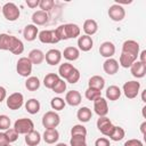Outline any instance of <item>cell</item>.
<instances>
[{
    "label": "cell",
    "instance_id": "13",
    "mask_svg": "<svg viewBox=\"0 0 146 146\" xmlns=\"http://www.w3.org/2000/svg\"><path fill=\"white\" fill-rule=\"evenodd\" d=\"M94 110L98 116H106L108 113V105L105 98L99 97L94 100Z\"/></svg>",
    "mask_w": 146,
    "mask_h": 146
},
{
    "label": "cell",
    "instance_id": "4",
    "mask_svg": "<svg viewBox=\"0 0 146 146\" xmlns=\"http://www.w3.org/2000/svg\"><path fill=\"white\" fill-rule=\"evenodd\" d=\"M14 130L18 135H27L29 132L34 130V123L31 119L22 117L15 121L14 123Z\"/></svg>",
    "mask_w": 146,
    "mask_h": 146
},
{
    "label": "cell",
    "instance_id": "37",
    "mask_svg": "<svg viewBox=\"0 0 146 146\" xmlns=\"http://www.w3.org/2000/svg\"><path fill=\"white\" fill-rule=\"evenodd\" d=\"M71 146H87L86 136H72L70 139Z\"/></svg>",
    "mask_w": 146,
    "mask_h": 146
},
{
    "label": "cell",
    "instance_id": "2",
    "mask_svg": "<svg viewBox=\"0 0 146 146\" xmlns=\"http://www.w3.org/2000/svg\"><path fill=\"white\" fill-rule=\"evenodd\" d=\"M55 31H56V34H57L59 41L78 38V36H80V33H81V30H80L79 25L73 24V23L62 24L57 29H55Z\"/></svg>",
    "mask_w": 146,
    "mask_h": 146
},
{
    "label": "cell",
    "instance_id": "28",
    "mask_svg": "<svg viewBox=\"0 0 146 146\" xmlns=\"http://www.w3.org/2000/svg\"><path fill=\"white\" fill-rule=\"evenodd\" d=\"M91 116H92V112H91V110H90L89 107L83 106V107H81V108H79V110H78L76 117H78V120H79L80 122L86 123V122L90 121Z\"/></svg>",
    "mask_w": 146,
    "mask_h": 146
},
{
    "label": "cell",
    "instance_id": "41",
    "mask_svg": "<svg viewBox=\"0 0 146 146\" xmlns=\"http://www.w3.org/2000/svg\"><path fill=\"white\" fill-rule=\"evenodd\" d=\"M51 90H52L54 92H56V94H63V92L66 90V82H65V80L59 79Z\"/></svg>",
    "mask_w": 146,
    "mask_h": 146
},
{
    "label": "cell",
    "instance_id": "52",
    "mask_svg": "<svg viewBox=\"0 0 146 146\" xmlns=\"http://www.w3.org/2000/svg\"><path fill=\"white\" fill-rule=\"evenodd\" d=\"M145 92H146V90H144V91H143V95H141V99H143L144 103H146V99H145Z\"/></svg>",
    "mask_w": 146,
    "mask_h": 146
},
{
    "label": "cell",
    "instance_id": "20",
    "mask_svg": "<svg viewBox=\"0 0 146 146\" xmlns=\"http://www.w3.org/2000/svg\"><path fill=\"white\" fill-rule=\"evenodd\" d=\"M92 46H94V41H92L91 36L86 35V34L79 36V39H78V47H79L78 49L79 50L89 51V50H91Z\"/></svg>",
    "mask_w": 146,
    "mask_h": 146
},
{
    "label": "cell",
    "instance_id": "14",
    "mask_svg": "<svg viewBox=\"0 0 146 146\" xmlns=\"http://www.w3.org/2000/svg\"><path fill=\"white\" fill-rule=\"evenodd\" d=\"M44 59L49 65H57L62 60V52L58 49H49L44 55Z\"/></svg>",
    "mask_w": 146,
    "mask_h": 146
},
{
    "label": "cell",
    "instance_id": "3",
    "mask_svg": "<svg viewBox=\"0 0 146 146\" xmlns=\"http://www.w3.org/2000/svg\"><path fill=\"white\" fill-rule=\"evenodd\" d=\"M1 13L3 15V17L9 21V22H15L19 18L21 11L19 8L14 3V2H6L2 7H1Z\"/></svg>",
    "mask_w": 146,
    "mask_h": 146
},
{
    "label": "cell",
    "instance_id": "7",
    "mask_svg": "<svg viewBox=\"0 0 146 146\" xmlns=\"http://www.w3.org/2000/svg\"><path fill=\"white\" fill-rule=\"evenodd\" d=\"M140 89V82L138 81H127L123 84V94L127 98L133 99L138 96Z\"/></svg>",
    "mask_w": 146,
    "mask_h": 146
},
{
    "label": "cell",
    "instance_id": "10",
    "mask_svg": "<svg viewBox=\"0 0 146 146\" xmlns=\"http://www.w3.org/2000/svg\"><path fill=\"white\" fill-rule=\"evenodd\" d=\"M108 16L114 22H121L125 17V10L121 5L114 3L108 8Z\"/></svg>",
    "mask_w": 146,
    "mask_h": 146
},
{
    "label": "cell",
    "instance_id": "12",
    "mask_svg": "<svg viewBox=\"0 0 146 146\" xmlns=\"http://www.w3.org/2000/svg\"><path fill=\"white\" fill-rule=\"evenodd\" d=\"M38 38L42 43H57V42H59V39H58L55 30H43L38 34Z\"/></svg>",
    "mask_w": 146,
    "mask_h": 146
},
{
    "label": "cell",
    "instance_id": "45",
    "mask_svg": "<svg viewBox=\"0 0 146 146\" xmlns=\"http://www.w3.org/2000/svg\"><path fill=\"white\" fill-rule=\"evenodd\" d=\"M95 146H111L110 144V140L105 137H100L98 139H96L95 141Z\"/></svg>",
    "mask_w": 146,
    "mask_h": 146
},
{
    "label": "cell",
    "instance_id": "33",
    "mask_svg": "<svg viewBox=\"0 0 146 146\" xmlns=\"http://www.w3.org/2000/svg\"><path fill=\"white\" fill-rule=\"evenodd\" d=\"M136 60H137V58H135V57H132V56H130V55H127V54H124V52H121V56H120V64H119V65H121V66L124 67V68H128V67H130Z\"/></svg>",
    "mask_w": 146,
    "mask_h": 146
},
{
    "label": "cell",
    "instance_id": "26",
    "mask_svg": "<svg viewBox=\"0 0 146 146\" xmlns=\"http://www.w3.org/2000/svg\"><path fill=\"white\" fill-rule=\"evenodd\" d=\"M40 141H41V135L36 130H33L27 135H25V143L27 146H36L39 145Z\"/></svg>",
    "mask_w": 146,
    "mask_h": 146
},
{
    "label": "cell",
    "instance_id": "24",
    "mask_svg": "<svg viewBox=\"0 0 146 146\" xmlns=\"http://www.w3.org/2000/svg\"><path fill=\"white\" fill-rule=\"evenodd\" d=\"M82 29H83L86 35L91 36L95 33H97V31H98V24H97V22L95 19H91V18L90 19H86L84 23H83V27Z\"/></svg>",
    "mask_w": 146,
    "mask_h": 146
},
{
    "label": "cell",
    "instance_id": "23",
    "mask_svg": "<svg viewBox=\"0 0 146 146\" xmlns=\"http://www.w3.org/2000/svg\"><path fill=\"white\" fill-rule=\"evenodd\" d=\"M88 88H92V89H96V90H99L102 91L105 87V80L103 76L100 75H94L89 79L88 81Z\"/></svg>",
    "mask_w": 146,
    "mask_h": 146
},
{
    "label": "cell",
    "instance_id": "17",
    "mask_svg": "<svg viewBox=\"0 0 146 146\" xmlns=\"http://www.w3.org/2000/svg\"><path fill=\"white\" fill-rule=\"evenodd\" d=\"M130 72L132 74V76L140 79L144 78L146 74V64L140 63L139 60H136L131 66H130Z\"/></svg>",
    "mask_w": 146,
    "mask_h": 146
},
{
    "label": "cell",
    "instance_id": "47",
    "mask_svg": "<svg viewBox=\"0 0 146 146\" xmlns=\"http://www.w3.org/2000/svg\"><path fill=\"white\" fill-rule=\"evenodd\" d=\"M39 3H40V0H26V5H27V7H30L31 9L36 8V7L39 6Z\"/></svg>",
    "mask_w": 146,
    "mask_h": 146
},
{
    "label": "cell",
    "instance_id": "55",
    "mask_svg": "<svg viewBox=\"0 0 146 146\" xmlns=\"http://www.w3.org/2000/svg\"><path fill=\"white\" fill-rule=\"evenodd\" d=\"M0 11H1V7H0Z\"/></svg>",
    "mask_w": 146,
    "mask_h": 146
},
{
    "label": "cell",
    "instance_id": "53",
    "mask_svg": "<svg viewBox=\"0 0 146 146\" xmlns=\"http://www.w3.org/2000/svg\"><path fill=\"white\" fill-rule=\"evenodd\" d=\"M56 146H67V145H66V144H64V143H58Z\"/></svg>",
    "mask_w": 146,
    "mask_h": 146
},
{
    "label": "cell",
    "instance_id": "42",
    "mask_svg": "<svg viewBox=\"0 0 146 146\" xmlns=\"http://www.w3.org/2000/svg\"><path fill=\"white\" fill-rule=\"evenodd\" d=\"M55 2L52 0H40V3H39V7H40V10L42 11H49L52 9Z\"/></svg>",
    "mask_w": 146,
    "mask_h": 146
},
{
    "label": "cell",
    "instance_id": "48",
    "mask_svg": "<svg viewBox=\"0 0 146 146\" xmlns=\"http://www.w3.org/2000/svg\"><path fill=\"white\" fill-rule=\"evenodd\" d=\"M9 145V141L5 135V132H0V146H6Z\"/></svg>",
    "mask_w": 146,
    "mask_h": 146
},
{
    "label": "cell",
    "instance_id": "11",
    "mask_svg": "<svg viewBox=\"0 0 146 146\" xmlns=\"http://www.w3.org/2000/svg\"><path fill=\"white\" fill-rule=\"evenodd\" d=\"M122 52L137 58L139 55V43L135 40H125L122 44Z\"/></svg>",
    "mask_w": 146,
    "mask_h": 146
},
{
    "label": "cell",
    "instance_id": "46",
    "mask_svg": "<svg viewBox=\"0 0 146 146\" xmlns=\"http://www.w3.org/2000/svg\"><path fill=\"white\" fill-rule=\"evenodd\" d=\"M123 146H144L139 139H129L124 143Z\"/></svg>",
    "mask_w": 146,
    "mask_h": 146
},
{
    "label": "cell",
    "instance_id": "39",
    "mask_svg": "<svg viewBox=\"0 0 146 146\" xmlns=\"http://www.w3.org/2000/svg\"><path fill=\"white\" fill-rule=\"evenodd\" d=\"M71 136H87V129L82 124H75L71 129Z\"/></svg>",
    "mask_w": 146,
    "mask_h": 146
},
{
    "label": "cell",
    "instance_id": "50",
    "mask_svg": "<svg viewBox=\"0 0 146 146\" xmlns=\"http://www.w3.org/2000/svg\"><path fill=\"white\" fill-rule=\"evenodd\" d=\"M138 56H140V63H143V64H146V50H143L141 52H140V55H138Z\"/></svg>",
    "mask_w": 146,
    "mask_h": 146
},
{
    "label": "cell",
    "instance_id": "49",
    "mask_svg": "<svg viewBox=\"0 0 146 146\" xmlns=\"http://www.w3.org/2000/svg\"><path fill=\"white\" fill-rule=\"evenodd\" d=\"M6 96H7V90L2 86H0V103L6 99Z\"/></svg>",
    "mask_w": 146,
    "mask_h": 146
},
{
    "label": "cell",
    "instance_id": "38",
    "mask_svg": "<svg viewBox=\"0 0 146 146\" xmlns=\"http://www.w3.org/2000/svg\"><path fill=\"white\" fill-rule=\"evenodd\" d=\"M84 96H86V98L88 100H92L94 102L95 99L102 97V91L96 90V89H92V88H88L86 90V92H84Z\"/></svg>",
    "mask_w": 146,
    "mask_h": 146
},
{
    "label": "cell",
    "instance_id": "35",
    "mask_svg": "<svg viewBox=\"0 0 146 146\" xmlns=\"http://www.w3.org/2000/svg\"><path fill=\"white\" fill-rule=\"evenodd\" d=\"M125 136V131L123 128L121 127H114L113 132L110 136V139H112L113 141H120L123 139V137Z\"/></svg>",
    "mask_w": 146,
    "mask_h": 146
},
{
    "label": "cell",
    "instance_id": "16",
    "mask_svg": "<svg viewBox=\"0 0 146 146\" xmlns=\"http://www.w3.org/2000/svg\"><path fill=\"white\" fill-rule=\"evenodd\" d=\"M103 70L108 75H114L119 71V62L114 58H107L103 63Z\"/></svg>",
    "mask_w": 146,
    "mask_h": 146
},
{
    "label": "cell",
    "instance_id": "1",
    "mask_svg": "<svg viewBox=\"0 0 146 146\" xmlns=\"http://www.w3.org/2000/svg\"><path fill=\"white\" fill-rule=\"evenodd\" d=\"M0 49L1 50H9L14 55H21L24 51V43L18 38L1 33L0 34Z\"/></svg>",
    "mask_w": 146,
    "mask_h": 146
},
{
    "label": "cell",
    "instance_id": "40",
    "mask_svg": "<svg viewBox=\"0 0 146 146\" xmlns=\"http://www.w3.org/2000/svg\"><path fill=\"white\" fill-rule=\"evenodd\" d=\"M80 80V72H79V70L78 68H73L72 70V72L70 73V75L67 76V79H66V82H68V83H76L78 81Z\"/></svg>",
    "mask_w": 146,
    "mask_h": 146
},
{
    "label": "cell",
    "instance_id": "30",
    "mask_svg": "<svg viewBox=\"0 0 146 146\" xmlns=\"http://www.w3.org/2000/svg\"><path fill=\"white\" fill-rule=\"evenodd\" d=\"M25 110L30 114H36L40 111V103L35 98H31L25 103Z\"/></svg>",
    "mask_w": 146,
    "mask_h": 146
},
{
    "label": "cell",
    "instance_id": "43",
    "mask_svg": "<svg viewBox=\"0 0 146 146\" xmlns=\"http://www.w3.org/2000/svg\"><path fill=\"white\" fill-rule=\"evenodd\" d=\"M10 123H11V121H10L9 116H7L5 114L0 115V130H5L6 131L7 129L10 128Z\"/></svg>",
    "mask_w": 146,
    "mask_h": 146
},
{
    "label": "cell",
    "instance_id": "36",
    "mask_svg": "<svg viewBox=\"0 0 146 146\" xmlns=\"http://www.w3.org/2000/svg\"><path fill=\"white\" fill-rule=\"evenodd\" d=\"M65 105H66L65 100L63 98H60V97H54L51 99V102H50V106L55 111H62V110H64Z\"/></svg>",
    "mask_w": 146,
    "mask_h": 146
},
{
    "label": "cell",
    "instance_id": "54",
    "mask_svg": "<svg viewBox=\"0 0 146 146\" xmlns=\"http://www.w3.org/2000/svg\"><path fill=\"white\" fill-rule=\"evenodd\" d=\"M6 146H10V144H9V145H6Z\"/></svg>",
    "mask_w": 146,
    "mask_h": 146
},
{
    "label": "cell",
    "instance_id": "6",
    "mask_svg": "<svg viewBox=\"0 0 146 146\" xmlns=\"http://www.w3.org/2000/svg\"><path fill=\"white\" fill-rule=\"evenodd\" d=\"M32 63L27 57H21L17 60V65H16V71L21 76L27 78L31 75L32 73Z\"/></svg>",
    "mask_w": 146,
    "mask_h": 146
},
{
    "label": "cell",
    "instance_id": "18",
    "mask_svg": "<svg viewBox=\"0 0 146 146\" xmlns=\"http://www.w3.org/2000/svg\"><path fill=\"white\" fill-rule=\"evenodd\" d=\"M39 34V30L34 24H27L23 30V36L26 41H34Z\"/></svg>",
    "mask_w": 146,
    "mask_h": 146
},
{
    "label": "cell",
    "instance_id": "19",
    "mask_svg": "<svg viewBox=\"0 0 146 146\" xmlns=\"http://www.w3.org/2000/svg\"><path fill=\"white\" fill-rule=\"evenodd\" d=\"M81 94L78 90H70L68 92H66L65 96V103H67L70 106H78L81 103Z\"/></svg>",
    "mask_w": 146,
    "mask_h": 146
},
{
    "label": "cell",
    "instance_id": "5",
    "mask_svg": "<svg viewBox=\"0 0 146 146\" xmlns=\"http://www.w3.org/2000/svg\"><path fill=\"white\" fill-rule=\"evenodd\" d=\"M60 123V116L55 111H48L42 116V125L46 129H56Z\"/></svg>",
    "mask_w": 146,
    "mask_h": 146
},
{
    "label": "cell",
    "instance_id": "34",
    "mask_svg": "<svg viewBox=\"0 0 146 146\" xmlns=\"http://www.w3.org/2000/svg\"><path fill=\"white\" fill-rule=\"evenodd\" d=\"M74 68V66L70 63H64V64H60L59 68H58V75L63 78V80H66L67 76L70 75V73L72 72V70Z\"/></svg>",
    "mask_w": 146,
    "mask_h": 146
},
{
    "label": "cell",
    "instance_id": "25",
    "mask_svg": "<svg viewBox=\"0 0 146 146\" xmlns=\"http://www.w3.org/2000/svg\"><path fill=\"white\" fill-rule=\"evenodd\" d=\"M62 56H64L65 59L73 62V60H76L80 57V50L76 47L70 46V47H66L64 49V52L62 54Z\"/></svg>",
    "mask_w": 146,
    "mask_h": 146
},
{
    "label": "cell",
    "instance_id": "31",
    "mask_svg": "<svg viewBox=\"0 0 146 146\" xmlns=\"http://www.w3.org/2000/svg\"><path fill=\"white\" fill-rule=\"evenodd\" d=\"M59 79H60V78H59L58 74H56V73H49V74H47V75L44 76V79H43V84H44L46 88L52 89L54 86L57 83V81H58Z\"/></svg>",
    "mask_w": 146,
    "mask_h": 146
},
{
    "label": "cell",
    "instance_id": "21",
    "mask_svg": "<svg viewBox=\"0 0 146 146\" xmlns=\"http://www.w3.org/2000/svg\"><path fill=\"white\" fill-rule=\"evenodd\" d=\"M49 21V16L46 11H42V10H36L33 13L32 15V22L33 24L36 26V25H44L47 24Z\"/></svg>",
    "mask_w": 146,
    "mask_h": 146
},
{
    "label": "cell",
    "instance_id": "15",
    "mask_svg": "<svg viewBox=\"0 0 146 146\" xmlns=\"http://www.w3.org/2000/svg\"><path fill=\"white\" fill-rule=\"evenodd\" d=\"M99 54L105 58H112L115 54V46L111 41H105L99 46Z\"/></svg>",
    "mask_w": 146,
    "mask_h": 146
},
{
    "label": "cell",
    "instance_id": "44",
    "mask_svg": "<svg viewBox=\"0 0 146 146\" xmlns=\"http://www.w3.org/2000/svg\"><path fill=\"white\" fill-rule=\"evenodd\" d=\"M5 135H6V137H7V139H8V141H9V144L10 143H14V141H16L17 140V138H18V133L14 130V128L13 129H7L6 131H5Z\"/></svg>",
    "mask_w": 146,
    "mask_h": 146
},
{
    "label": "cell",
    "instance_id": "32",
    "mask_svg": "<svg viewBox=\"0 0 146 146\" xmlns=\"http://www.w3.org/2000/svg\"><path fill=\"white\" fill-rule=\"evenodd\" d=\"M25 87L30 91H36L40 88V80L38 76H29L25 81Z\"/></svg>",
    "mask_w": 146,
    "mask_h": 146
},
{
    "label": "cell",
    "instance_id": "51",
    "mask_svg": "<svg viewBox=\"0 0 146 146\" xmlns=\"http://www.w3.org/2000/svg\"><path fill=\"white\" fill-rule=\"evenodd\" d=\"M145 128H146V121H144V122L141 123V125H140V132H141L143 135H145Z\"/></svg>",
    "mask_w": 146,
    "mask_h": 146
},
{
    "label": "cell",
    "instance_id": "22",
    "mask_svg": "<svg viewBox=\"0 0 146 146\" xmlns=\"http://www.w3.org/2000/svg\"><path fill=\"white\" fill-rule=\"evenodd\" d=\"M27 58L31 60L32 64H34V65H40V64L44 60V54H43V51L40 50V49H32V50L29 52Z\"/></svg>",
    "mask_w": 146,
    "mask_h": 146
},
{
    "label": "cell",
    "instance_id": "29",
    "mask_svg": "<svg viewBox=\"0 0 146 146\" xmlns=\"http://www.w3.org/2000/svg\"><path fill=\"white\" fill-rule=\"evenodd\" d=\"M121 97V89L117 86H110L106 89V98L114 102Z\"/></svg>",
    "mask_w": 146,
    "mask_h": 146
},
{
    "label": "cell",
    "instance_id": "9",
    "mask_svg": "<svg viewBox=\"0 0 146 146\" xmlns=\"http://www.w3.org/2000/svg\"><path fill=\"white\" fill-rule=\"evenodd\" d=\"M6 104L9 110H13V111L19 110L24 104V96L21 92H14L9 95V97L6 100Z\"/></svg>",
    "mask_w": 146,
    "mask_h": 146
},
{
    "label": "cell",
    "instance_id": "27",
    "mask_svg": "<svg viewBox=\"0 0 146 146\" xmlns=\"http://www.w3.org/2000/svg\"><path fill=\"white\" fill-rule=\"evenodd\" d=\"M59 139V132L56 129H46L43 132V140L47 144H55Z\"/></svg>",
    "mask_w": 146,
    "mask_h": 146
},
{
    "label": "cell",
    "instance_id": "8",
    "mask_svg": "<svg viewBox=\"0 0 146 146\" xmlns=\"http://www.w3.org/2000/svg\"><path fill=\"white\" fill-rule=\"evenodd\" d=\"M97 129L106 137H110L111 133L114 130V124L111 122V120L106 116H99V119L97 120Z\"/></svg>",
    "mask_w": 146,
    "mask_h": 146
}]
</instances>
